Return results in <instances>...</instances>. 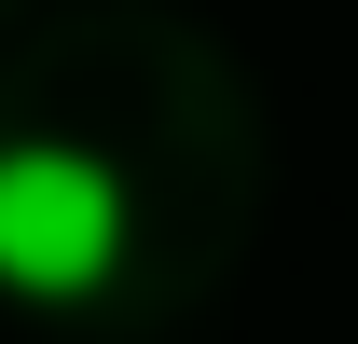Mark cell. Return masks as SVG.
<instances>
[{
    "label": "cell",
    "instance_id": "cell-1",
    "mask_svg": "<svg viewBox=\"0 0 358 344\" xmlns=\"http://www.w3.org/2000/svg\"><path fill=\"white\" fill-rule=\"evenodd\" d=\"M124 261V179L69 138H0V289L14 303H83Z\"/></svg>",
    "mask_w": 358,
    "mask_h": 344
}]
</instances>
